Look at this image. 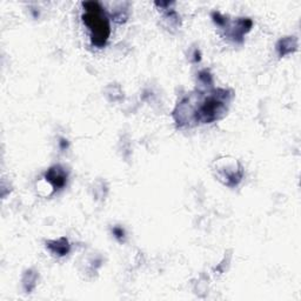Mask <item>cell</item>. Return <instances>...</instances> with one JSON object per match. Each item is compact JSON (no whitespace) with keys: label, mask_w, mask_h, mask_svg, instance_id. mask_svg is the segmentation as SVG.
Instances as JSON below:
<instances>
[{"label":"cell","mask_w":301,"mask_h":301,"mask_svg":"<svg viewBox=\"0 0 301 301\" xmlns=\"http://www.w3.org/2000/svg\"><path fill=\"white\" fill-rule=\"evenodd\" d=\"M85 12L83 14V20L91 32V39L94 46L99 48L104 47L110 37V24L104 10L98 3H84Z\"/></svg>","instance_id":"1"},{"label":"cell","mask_w":301,"mask_h":301,"mask_svg":"<svg viewBox=\"0 0 301 301\" xmlns=\"http://www.w3.org/2000/svg\"><path fill=\"white\" fill-rule=\"evenodd\" d=\"M283 46V47H278V51H279L280 56H285L286 53H289L292 52L291 49H289L288 47H292V49H294L296 45H293V39H284L281 40L279 43V46Z\"/></svg>","instance_id":"5"},{"label":"cell","mask_w":301,"mask_h":301,"mask_svg":"<svg viewBox=\"0 0 301 301\" xmlns=\"http://www.w3.org/2000/svg\"><path fill=\"white\" fill-rule=\"evenodd\" d=\"M237 162L238 161H235V160H233L232 162H226V159H224V161L223 160H218V162H215L218 163L216 165V172H218V177L220 178V180H223L225 185L231 186V187L237 186L242 179L241 166H239L238 169L234 167Z\"/></svg>","instance_id":"2"},{"label":"cell","mask_w":301,"mask_h":301,"mask_svg":"<svg viewBox=\"0 0 301 301\" xmlns=\"http://www.w3.org/2000/svg\"><path fill=\"white\" fill-rule=\"evenodd\" d=\"M114 234H116V237L118 238H121V235H124V231L120 230V228H114Z\"/></svg>","instance_id":"6"},{"label":"cell","mask_w":301,"mask_h":301,"mask_svg":"<svg viewBox=\"0 0 301 301\" xmlns=\"http://www.w3.org/2000/svg\"><path fill=\"white\" fill-rule=\"evenodd\" d=\"M45 179L53 186V189H59L66 184L67 174L60 166H53L45 173Z\"/></svg>","instance_id":"3"},{"label":"cell","mask_w":301,"mask_h":301,"mask_svg":"<svg viewBox=\"0 0 301 301\" xmlns=\"http://www.w3.org/2000/svg\"><path fill=\"white\" fill-rule=\"evenodd\" d=\"M47 247L53 253L58 255H65L70 252V245H68V241L65 238H62L53 242H48Z\"/></svg>","instance_id":"4"}]
</instances>
